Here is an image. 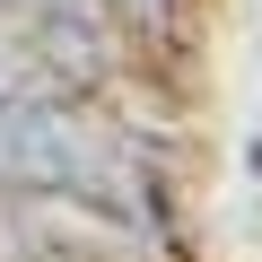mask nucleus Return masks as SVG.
<instances>
[{
	"label": "nucleus",
	"instance_id": "obj_1",
	"mask_svg": "<svg viewBox=\"0 0 262 262\" xmlns=\"http://www.w3.org/2000/svg\"><path fill=\"white\" fill-rule=\"evenodd\" d=\"M105 166V131L88 122V105L70 96H44V88H18L0 96V201L9 192H79L96 184Z\"/></svg>",
	"mask_w": 262,
	"mask_h": 262
},
{
	"label": "nucleus",
	"instance_id": "obj_2",
	"mask_svg": "<svg viewBox=\"0 0 262 262\" xmlns=\"http://www.w3.org/2000/svg\"><path fill=\"white\" fill-rule=\"evenodd\" d=\"M18 88H35V53H27V35L0 18V96H18Z\"/></svg>",
	"mask_w": 262,
	"mask_h": 262
}]
</instances>
